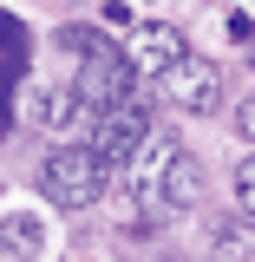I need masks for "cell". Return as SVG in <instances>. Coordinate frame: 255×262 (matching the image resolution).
I'll return each instance as SVG.
<instances>
[{"label": "cell", "mask_w": 255, "mask_h": 262, "mask_svg": "<svg viewBox=\"0 0 255 262\" xmlns=\"http://www.w3.org/2000/svg\"><path fill=\"white\" fill-rule=\"evenodd\" d=\"M137 184H144V203H151V210L177 216V210H190L196 196H203V164H196L183 144L151 138V151L137 158Z\"/></svg>", "instance_id": "obj_1"}, {"label": "cell", "mask_w": 255, "mask_h": 262, "mask_svg": "<svg viewBox=\"0 0 255 262\" xmlns=\"http://www.w3.org/2000/svg\"><path fill=\"white\" fill-rule=\"evenodd\" d=\"M39 184H46V196L59 210H92L105 196V184H111V170H105V158L92 144H59L53 158L39 164Z\"/></svg>", "instance_id": "obj_2"}, {"label": "cell", "mask_w": 255, "mask_h": 262, "mask_svg": "<svg viewBox=\"0 0 255 262\" xmlns=\"http://www.w3.org/2000/svg\"><path fill=\"white\" fill-rule=\"evenodd\" d=\"M151 138H157V131H151V112L131 105V98H118V105H105L92 118V138H85V144L105 158V170H137V158L151 151Z\"/></svg>", "instance_id": "obj_3"}, {"label": "cell", "mask_w": 255, "mask_h": 262, "mask_svg": "<svg viewBox=\"0 0 255 262\" xmlns=\"http://www.w3.org/2000/svg\"><path fill=\"white\" fill-rule=\"evenodd\" d=\"M65 46H79V59H85V66H79V79H72L85 105H98V112H105V105H118V98H125V85H131V59L105 53L92 33H65Z\"/></svg>", "instance_id": "obj_4"}, {"label": "cell", "mask_w": 255, "mask_h": 262, "mask_svg": "<svg viewBox=\"0 0 255 262\" xmlns=\"http://www.w3.org/2000/svg\"><path fill=\"white\" fill-rule=\"evenodd\" d=\"M164 92H170L177 112L203 118V112H216V105H223V72H216L210 59H196V53H183V59L164 72Z\"/></svg>", "instance_id": "obj_5"}, {"label": "cell", "mask_w": 255, "mask_h": 262, "mask_svg": "<svg viewBox=\"0 0 255 262\" xmlns=\"http://www.w3.org/2000/svg\"><path fill=\"white\" fill-rule=\"evenodd\" d=\"M125 59H131V72H137V79H164L170 66L183 59V33L164 27V20H144V27H131Z\"/></svg>", "instance_id": "obj_6"}, {"label": "cell", "mask_w": 255, "mask_h": 262, "mask_svg": "<svg viewBox=\"0 0 255 262\" xmlns=\"http://www.w3.org/2000/svg\"><path fill=\"white\" fill-rule=\"evenodd\" d=\"M46 249H53V229H46V216L13 210V216L0 223V256H7V262H46Z\"/></svg>", "instance_id": "obj_7"}, {"label": "cell", "mask_w": 255, "mask_h": 262, "mask_svg": "<svg viewBox=\"0 0 255 262\" xmlns=\"http://www.w3.org/2000/svg\"><path fill=\"white\" fill-rule=\"evenodd\" d=\"M236 203L255 216V158H242V164H236Z\"/></svg>", "instance_id": "obj_8"}, {"label": "cell", "mask_w": 255, "mask_h": 262, "mask_svg": "<svg viewBox=\"0 0 255 262\" xmlns=\"http://www.w3.org/2000/svg\"><path fill=\"white\" fill-rule=\"evenodd\" d=\"M223 33H229V39H236V46H242V39H249V13H236V7H229V13H223Z\"/></svg>", "instance_id": "obj_9"}, {"label": "cell", "mask_w": 255, "mask_h": 262, "mask_svg": "<svg viewBox=\"0 0 255 262\" xmlns=\"http://www.w3.org/2000/svg\"><path fill=\"white\" fill-rule=\"evenodd\" d=\"M236 131H242V138H249V144H255V92L242 98V105H236Z\"/></svg>", "instance_id": "obj_10"}]
</instances>
